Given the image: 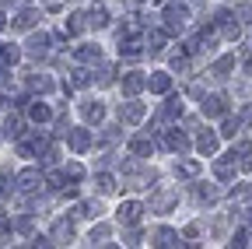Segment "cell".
I'll use <instances>...</instances> for the list:
<instances>
[{
  "instance_id": "25",
  "label": "cell",
  "mask_w": 252,
  "mask_h": 249,
  "mask_svg": "<svg viewBox=\"0 0 252 249\" xmlns=\"http://www.w3.org/2000/svg\"><path fill=\"white\" fill-rule=\"evenodd\" d=\"M196 151L200 154H214L217 151V134H200L196 137Z\"/></svg>"
},
{
  "instance_id": "4",
  "label": "cell",
  "mask_w": 252,
  "mask_h": 249,
  "mask_svg": "<svg viewBox=\"0 0 252 249\" xmlns=\"http://www.w3.org/2000/svg\"><path fill=\"white\" fill-rule=\"evenodd\" d=\"M214 25L220 28V36H224V39H238L242 36V28H238V21H235L231 11H217L214 14Z\"/></svg>"
},
{
  "instance_id": "3",
  "label": "cell",
  "mask_w": 252,
  "mask_h": 249,
  "mask_svg": "<svg viewBox=\"0 0 252 249\" xmlns=\"http://www.w3.org/2000/svg\"><path fill=\"white\" fill-rule=\"evenodd\" d=\"M175 204H179V190H158V193L151 197V211H154V214H168Z\"/></svg>"
},
{
  "instance_id": "10",
  "label": "cell",
  "mask_w": 252,
  "mask_h": 249,
  "mask_svg": "<svg viewBox=\"0 0 252 249\" xmlns=\"http://www.w3.org/2000/svg\"><path fill=\"white\" fill-rule=\"evenodd\" d=\"M147 88L154 91V95H168V91H172V74H165V71L151 74V77H147Z\"/></svg>"
},
{
  "instance_id": "30",
  "label": "cell",
  "mask_w": 252,
  "mask_h": 249,
  "mask_svg": "<svg viewBox=\"0 0 252 249\" xmlns=\"http://www.w3.org/2000/svg\"><path fill=\"white\" fill-rule=\"evenodd\" d=\"M94 190H98V193H112L116 190V179L109 172H98V176H94Z\"/></svg>"
},
{
  "instance_id": "37",
  "label": "cell",
  "mask_w": 252,
  "mask_h": 249,
  "mask_svg": "<svg viewBox=\"0 0 252 249\" xmlns=\"http://www.w3.org/2000/svg\"><path fill=\"white\" fill-rule=\"evenodd\" d=\"M81 176H84V169H81V165H74V162L63 169V179H67V182H81Z\"/></svg>"
},
{
  "instance_id": "27",
  "label": "cell",
  "mask_w": 252,
  "mask_h": 249,
  "mask_svg": "<svg viewBox=\"0 0 252 249\" xmlns=\"http://www.w3.org/2000/svg\"><path fill=\"white\" fill-rule=\"evenodd\" d=\"M238 130H242V119H238V116H235V119H231V116H224V123H220V137L235 141V134H238Z\"/></svg>"
},
{
  "instance_id": "7",
  "label": "cell",
  "mask_w": 252,
  "mask_h": 249,
  "mask_svg": "<svg viewBox=\"0 0 252 249\" xmlns=\"http://www.w3.org/2000/svg\"><path fill=\"white\" fill-rule=\"evenodd\" d=\"M67 144H70V151H88L91 147V130L88 127H77V130H67Z\"/></svg>"
},
{
  "instance_id": "28",
  "label": "cell",
  "mask_w": 252,
  "mask_h": 249,
  "mask_svg": "<svg viewBox=\"0 0 252 249\" xmlns=\"http://www.w3.org/2000/svg\"><path fill=\"white\" fill-rule=\"evenodd\" d=\"M4 134H7V137H14V141L25 134V123H21V116H7V123H4Z\"/></svg>"
},
{
  "instance_id": "40",
  "label": "cell",
  "mask_w": 252,
  "mask_h": 249,
  "mask_svg": "<svg viewBox=\"0 0 252 249\" xmlns=\"http://www.w3.org/2000/svg\"><path fill=\"white\" fill-rule=\"evenodd\" d=\"M196 197L210 204V200H217V190H214V186H200V190H196Z\"/></svg>"
},
{
  "instance_id": "17",
  "label": "cell",
  "mask_w": 252,
  "mask_h": 249,
  "mask_svg": "<svg viewBox=\"0 0 252 249\" xmlns=\"http://www.w3.org/2000/svg\"><path fill=\"white\" fill-rule=\"evenodd\" d=\"M140 53H144V49H140L133 39H123V42H119V56L126 60V64H137V60H140Z\"/></svg>"
},
{
  "instance_id": "9",
  "label": "cell",
  "mask_w": 252,
  "mask_h": 249,
  "mask_svg": "<svg viewBox=\"0 0 252 249\" xmlns=\"http://www.w3.org/2000/svg\"><path fill=\"white\" fill-rule=\"evenodd\" d=\"M144 116H147L144 102H123V106H119V119H123V123H140Z\"/></svg>"
},
{
  "instance_id": "8",
  "label": "cell",
  "mask_w": 252,
  "mask_h": 249,
  "mask_svg": "<svg viewBox=\"0 0 252 249\" xmlns=\"http://www.w3.org/2000/svg\"><path fill=\"white\" fill-rule=\"evenodd\" d=\"M49 42H53V39H49L46 32H39V36H32V39L25 42V53L39 60V56H46V53H49Z\"/></svg>"
},
{
  "instance_id": "5",
  "label": "cell",
  "mask_w": 252,
  "mask_h": 249,
  "mask_svg": "<svg viewBox=\"0 0 252 249\" xmlns=\"http://www.w3.org/2000/svg\"><path fill=\"white\" fill-rule=\"evenodd\" d=\"M203 116H228V99L224 95H203V106H200Z\"/></svg>"
},
{
  "instance_id": "41",
  "label": "cell",
  "mask_w": 252,
  "mask_h": 249,
  "mask_svg": "<svg viewBox=\"0 0 252 249\" xmlns=\"http://www.w3.org/2000/svg\"><path fill=\"white\" fill-rule=\"evenodd\" d=\"M112 74H116L112 67H102V71H98V84H112Z\"/></svg>"
},
{
  "instance_id": "39",
  "label": "cell",
  "mask_w": 252,
  "mask_h": 249,
  "mask_svg": "<svg viewBox=\"0 0 252 249\" xmlns=\"http://www.w3.org/2000/svg\"><path fill=\"white\" fill-rule=\"evenodd\" d=\"M70 84H77V88H84V84H91V74H88V71H74V77H70Z\"/></svg>"
},
{
  "instance_id": "22",
  "label": "cell",
  "mask_w": 252,
  "mask_h": 249,
  "mask_svg": "<svg viewBox=\"0 0 252 249\" xmlns=\"http://www.w3.org/2000/svg\"><path fill=\"white\" fill-rule=\"evenodd\" d=\"M231 151L238 154V165H242V169H252V144H249V141H238Z\"/></svg>"
},
{
  "instance_id": "44",
  "label": "cell",
  "mask_w": 252,
  "mask_h": 249,
  "mask_svg": "<svg viewBox=\"0 0 252 249\" xmlns=\"http://www.w3.org/2000/svg\"><path fill=\"white\" fill-rule=\"evenodd\" d=\"M238 14H242V21L252 25V4H238Z\"/></svg>"
},
{
  "instance_id": "35",
  "label": "cell",
  "mask_w": 252,
  "mask_h": 249,
  "mask_svg": "<svg viewBox=\"0 0 252 249\" xmlns=\"http://www.w3.org/2000/svg\"><path fill=\"white\" fill-rule=\"evenodd\" d=\"M0 60H4V64H18V60H21V49H18V46H4V42H0Z\"/></svg>"
},
{
  "instance_id": "34",
  "label": "cell",
  "mask_w": 252,
  "mask_h": 249,
  "mask_svg": "<svg viewBox=\"0 0 252 249\" xmlns=\"http://www.w3.org/2000/svg\"><path fill=\"white\" fill-rule=\"evenodd\" d=\"M28 88H32V91H49V88H53V81H49V77H42V74H28Z\"/></svg>"
},
{
  "instance_id": "14",
  "label": "cell",
  "mask_w": 252,
  "mask_h": 249,
  "mask_svg": "<svg viewBox=\"0 0 252 249\" xmlns=\"http://www.w3.org/2000/svg\"><path fill=\"white\" fill-rule=\"evenodd\" d=\"M179 116H182V99H179V95H168V102L161 106V119L172 123V119H179Z\"/></svg>"
},
{
  "instance_id": "20",
  "label": "cell",
  "mask_w": 252,
  "mask_h": 249,
  "mask_svg": "<svg viewBox=\"0 0 252 249\" xmlns=\"http://www.w3.org/2000/svg\"><path fill=\"white\" fill-rule=\"evenodd\" d=\"M28 116H32V123H49V119H53V112H49L46 102H32V106H28Z\"/></svg>"
},
{
  "instance_id": "12",
  "label": "cell",
  "mask_w": 252,
  "mask_h": 249,
  "mask_svg": "<svg viewBox=\"0 0 252 249\" xmlns=\"http://www.w3.org/2000/svg\"><path fill=\"white\" fill-rule=\"evenodd\" d=\"M165 147L182 154V151H189V137H186L182 130H175V127H172V130H165Z\"/></svg>"
},
{
  "instance_id": "2",
  "label": "cell",
  "mask_w": 252,
  "mask_h": 249,
  "mask_svg": "<svg viewBox=\"0 0 252 249\" xmlns=\"http://www.w3.org/2000/svg\"><path fill=\"white\" fill-rule=\"evenodd\" d=\"M42 172L39 169H25V172H18L14 176V186H18V193H35V190H42Z\"/></svg>"
},
{
  "instance_id": "13",
  "label": "cell",
  "mask_w": 252,
  "mask_h": 249,
  "mask_svg": "<svg viewBox=\"0 0 252 249\" xmlns=\"http://www.w3.org/2000/svg\"><path fill=\"white\" fill-rule=\"evenodd\" d=\"M147 88V77L144 74H123V91H126V95H140V91Z\"/></svg>"
},
{
  "instance_id": "26",
  "label": "cell",
  "mask_w": 252,
  "mask_h": 249,
  "mask_svg": "<svg viewBox=\"0 0 252 249\" xmlns=\"http://www.w3.org/2000/svg\"><path fill=\"white\" fill-rule=\"evenodd\" d=\"M88 25H91L88 14H70V18H67V32H70V36H81Z\"/></svg>"
},
{
  "instance_id": "11",
  "label": "cell",
  "mask_w": 252,
  "mask_h": 249,
  "mask_svg": "<svg viewBox=\"0 0 252 249\" xmlns=\"http://www.w3.org/2000/svg\"><path fill=\"white\" fill-rule=\"evenodd\" d=\"M214 176H217L220 182L235 179V151H231V154H224V158H220V162H214Z\"/></svg>"
},
{
  "instance_id": "43",
  "label": "cell",
  "mask_w": 252,
  "mask_h": 249,
  "mask_svg": "<svg viewBox=\"0 0 252 249\" xmlns=\"http://www.w3.org/2000/svg\"><path fill=\"white\" fill-rule=\"evenodd\" d=\"M18 232H25V235H35V228H32V217H21V221H18Z\"/></svg>"
},
{
  "instance_id": "1",
  "label": "cell",
  "mask_w": 252,
  "mask_h": 249,
  "mask_svg": "<svg viewBox=\"0 0 252 249\" xmlns=\"http://www.w3.org/2000/svg\"><path fill=\"white\" fill-rule=\"evenodd\" d=\"M186 21H189V7L186 4H168L165 7V32L168 36H179L186 28Z\"/></svg>"
},
{
  "instance_id": "6",
  "label": "cell",
  "mask_w": 252,
  "mask_h": 249,
  "mask_svg": "<svg viewBox=\"0 0 252 249\" xmlns=\"http://www.w3.org/2000/svg\"><path fill=\"white\" fill-rule=\"evenodd\" d=\"M140 214H144V207H140L137 200H126V204H119V211H116L119 225H137V221H140Z\"/></svg>"
},
{
  "instance_id": "21",
  "label": "cell",
  "mask_w": 252,
  "mask_h": 249,
  "mask_svg": "<svg viewBox=\"0 0 252 249\" xmlns=\"http://www.w3.org/2000/svg\"><path fill=\"white\" fill-rule=\"evenodd\" d=\"M98 214H102V204L98 200H84V204L74 207V217H98Z\"/></svg>"
},
{
  "instance_id": "46",
  "label": "cell",
  "mask_w": 252,
  "mask_h": 249,
  "mask_svg": "<svg viewBox=\"0 0 252 249\" xmlns=\"http://www.w3.org/2000/svg\"><path fill=\"white\" fill-rule=\"evenodd\" d=\"M242 123H252V102H249V106L242 109Z\"/></svg>"
},
{
  "instance_id": "49",
  "label": "cell",
  "mask_w": 252,
  "mask_h": 249,
  "mask_svg": "<svg viewBox=\"0 0 252 249\" xmlns=\"http://www.w3.org/2000/svg\"><path fill=\"white\" fill-rule=\"evenodd\" d=\"M0 106H4V95H0Z\"/></svg>"
},
{
  "instance_id": "36",
  "label": "cell",
  "mask_w": 252,
  "mask_h": 249,
  "mask_svg": "<svg viewBox=\"0 0 252 249\" xmlns=\"http://www.w3.org/2000/svg\"><path fill=\"white\" fill-rule=\"evenodd\" d=\"M88 21H91L94 28H105V25H109V11H105V7H94V11L88 14Z\"/></svg>"
},
{
  "instance_id": "45",
  "label": "cell",
  "mask_w": 252,
  "mask_h": 249,
  "mask_svg": "<svg viewBox=\"0 0 252 249\" xmlns=\"http://www.w3.org/2000/svg\"><path fill=\"white\" fill-rule=\"evenodd\" d=\"M245 239H249V235H245V232H235V235H231V246H249V242H245Z\"/></svg>"
},
{
  "instance_id": "24",
  "label": "cell",
  "mask_w": 252,
  "mask_h": 249,
  "mask_svg": "<svg viewBox=\"0 0 252 249\" xmlns=\"http://www.w3.org/2000/svg\"><path fill=\"white\" fill-rule=\"evenodd\" d=\"M231 71H235V56H220L217 64L210 67V74H214V77H228Z\"/></svg>"
},
{
  "instance_id": "48",
  "label": "cell",
  "mask_w": 252,
  "mask_h": 249,
  "mask_svg": "<svg viewBox=\"0 0 252 249\" xmlns=\"http://www.w3.org/2000/svg\"><path fill=\"white\" fill-rule=\"evenodd\" d=\"M4 25H7V18H4V11H0V28H4Z\"/></svg>"
},
{
  "instance_id": "31",
  "label": "cell",
  "mask_w": 252,
  "mask_h": 249,
  "mask_svg": "<svg viewBox=\"0 0 252 249\" xmlns=\"http://www.w3.org/2000/svg\"><path fill=\"white\" fill-rule=\"evenodd\" d=\"M35 21H39V11H32V7H28V11H21V14L14 18V28H32Z\"/></svg>"
},
{
  "instance_id": "33",
  "label": "cell",
  "mask_w": 252,
  "mask_h": 249,
  "mask_svg": "<svg viewBox=\"0 0 252 249\" xmlns=\"http://www.w3.org/2000/svg\"><path fill=\"white\" fill-rule=\"evenodd\" d=\"M165 36H168V32H151V36H147V53H161V49H165Z\"/></svg>"
},
{
  "instance_id": "16",
  "label": "cell",
  "mask_w": 252,
  "mask_h": 249,
  "mask_svg": "<svg viewBox=\"0 0 252 249\" xmlns=\"http://www.w3.org/2000/svg\"><path fill=\"white\" fill-rule=\"evenodd\" d=\"M140 28H144V21H140L137 14H133V18H126L123 28H119V42H123V39H137V36H140Z\"/></svg>"
},
{
  "instance_id": "38",
  "label": "cell",
  "mask_w": 252,
  "mask_h": 249,
  "mask_svg": "<svg viewBox=\"0 0 252 249\" xmlns=\"http://www.w3.org/2000/svg\"><path fill=\"white\" fill-rule=\"evenodd\" d=\"M109 239V225H94L91 228V242H105Z\"/></svg>"
},
{
  "instance_id": "15",
  "label": "cell",
  "mask_w": 252,
  "mask_h": 249,
  "mask_svg": "<svg viewBox=\"0 0 252 249\" xmlns=\"http://www.w3.org/2000/svg\"><path fill=\"white\" fill-rule=\"evenodd\" d=\"M81 116H84V123H102L105 106H102V102H84V106H81Z\"/></svg>"
},
{
  "instance_id": "19",
  "label": "cell",
  "mask_w": 252,
  "mask_h": 249,
  "mask_svg": "<svg viewBox=\"0 0 252 249\" xmlns=\"http://www.w3.org/2000/svg\"><path fill=\"white\" fill-rule=\"evenodd\" d=\"M130 151L137 154V158H151L154 141H151V137H133V141H130Z\"/></svg>"
},
{
  "instance_id": "23",
  "label": "cell",
  "mask_w": 252,
  "mask_h": 249,
  "mask_svg": "<svg viewBox=\"0 0 252 249\" xmlns=\"http://www.w3.org/2000/svg\"><path fill=\"white\" fill-rule=\"evenodd\" d=\"M74 56L81 60V64H98L102 49H98V46H77V49H74Z\"/></svg>"
},
{
  "instance_id": "18",
  "label": "cell",
  "mask_w": 252,
  "mask_h": 249,
  "mask_svg": "<svg viewBox=\"0 0 252 249\" xmlns=\"http://www.w3.org/2000/svg\"><path fill=\"white\" fill-rule=\"evenodd\" d=\"M53 239H56V242H70V239H74V221L60 217V221L53 225Z\"/></svg>"
},
{
  "instance_id": "29",
  "label": "cell",
  "mask_w": 252,
  "mask_h": 249,
  "mask_svg": "<svg viewBox=\"0 0 252 249\" xmlns=\"http://www.w3.org/2000/svg\"><path fill=\"white\" fill-rule=\"evenodd\" d=\"M154 246H179V232H172V228H158L154 232Z\"/></svg>"
},
{
  "instance_id": "47",
  "label": "cell",
  "mask_w": 252,
  "mask_h": 249,
  "mask_svg": "<svg viewBox=\"0 0 252 249\" xmlns=\"http://www.w3.org/2000/svg\"><path fill=\"white\" fill-rule=\"evenodd\" d=\"M4 193H7V182H4V179H0V197H4Z\"/></svg>"
},
{
  "instance_id": "42",
  "label": "cell",
  "mask_w": 252,
  "mask_h": 249,
  "mask_svg": "<svg viewBox=\"0 0 252 249\" xmlns=\"http://www.w3.org/2000/svg\"><path fill=\"white\" fill-rule=\"evenodd\" d=\"M11 232H14V225H11V221H0V242H7V239H11Z\"/></svg>"
},
{
  "instance_id": "32",
  "label": "cell",
  "mask_w": 252,
  "mask_h": 249,
  "mask_svg": "<svg viewBox=\"0 0 252 249\" xmlns=\"http://www.w3.org/2000/svg\"><path fill=\"white\" fill-rule=\"evenodd\" d=\"M200 172V162H175V176H182V179H189V176H196Z\"/></svg>"
}]
</instances>
